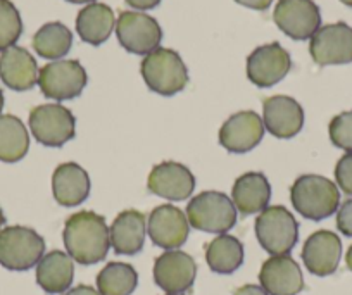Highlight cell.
<instances>
[{
  "mask_svg": "<svg viewBox=\"0 0 352 295\" xmlns=\"http://www.w3.org/2000/svg\"><path fill=\"white\" fill-rule=\"evenodd\" d=\"M63 240L71 259L83 266L104 261L111 249L106 219L94 211H80L69 216L64 225Z\"/></svg>",
  "mask_w": 352,
  "mask_h": 295,
  "instance_id": "obj_1",
  "label": "cell"
},
{
  "mask_svg": "<svg viewBox=\"0 0 352 295\" xmlns=\"http://www.w3.org/2000/svg\"><path fill=\"white\" fill-rule=\"evenodd\" d=\"M290 201L302 218L321 221L340 208V192L331 179L320 175H302L290 188Z\"/></svg>",
  "mask_w": 352,
  "mask_h": 295,
  "instance_id": "obj_2",
  "label": "cell"
},
{
  "mask_svg": "<svg viewBox=\"0 0 352 295\" xmlns=\"http://www.w3.org/2000/svg\"><path fill=\"white\" fill-rule=\"evenodd\" d=\"M140 73L145 85L162 97L176 95L188 83V71L180 54L162 47L144 57Z\"/></svg>",
  "mask_w": 352,
  "mask_h": 295,
  "instance_id": "obj_3",
  "label": "cell"
},
{
  "mask_svg": "<svg viewBox=\"0 0 352 295\" xmlns=\"http://www.w3.org/2000/svg\"><path fill=\"white\" fill-rule=\"evenodd\" d=\"M259 245L272 256H289L299 240V223L283 206H268L256 219Z\"/></svg>",
  "mask_w": 352,
  "mask_h": 295,
  "instance_id": "obj_4",
  "label": "cell"
},
{
  "mask_svg": "<svg viewBox=\"0 0 352 295\" xmlns=\"http://www.w3.org/2000/svg\"><path fill=\"white\" fill-rule=\"evenodd\" d=\"M187 219L192 228L223 235L236 223V208L228 195L221 192H202L187 206Z\"/></svg>",
  "mask_w": 352,
  "mask_h": 295,
  "instance_id": "obj_5",
  "label": "cell"
},
{
  "mask_svg": "<svg viewBox=\"0 0 352 295\" xmlns=\"http://www.w3.org/2000/svg\"><path fill=\"white\" fill-rule=\"evenodd\" d=\"M45 240L26 226L0 230V266L11 271H28L40 263Z\"/></svg>",
  "mask_w": 352,
  "mask_h": 295,
  "instance_id": "obj_6",
  "label": "cell"
},
{
  "mask_svg": "<svg viewBox=\"0 0 352 295\" xmlns=\"http://www.w3.org/2000/svg\"><path fill=\"white\" fill-rule=\"evenodd\" d=\"M30 130L38 144L63 147L76 135V120L60 104H43L30 113Z\"/></svg>",
  "mask_w": 352,
  "mask_h": 295,
  "instance_id": "obj_7",
  "label": "cell"
},
{
  "mask_svg": "<svg viewBox=\"0 0 352 295\" xmlns=\"http://www.w3.org/2000/svg\"><path fill=\"white\" fill-rule=\"evenodd\" d=\"M87 71L78 61H52L38 71V87L47 98L57 102L80 97L87 87Z\"/></svg>",
  "mask_w": 352,
  "mask_h": 295,
  "instance_id": "obj_8",
  "label": "cell"
},
{
  "mask_svg": "<svg viewBox=\"0 0 352 295\" xmlns=\"http://www.w3.org/2000/svg\"><path fill=\"white\" fill-rule=\"evenodd\" d=\"M116 35L121 47L135 56H148L162 42V28L152 16L124 11L116 21Z\"/></svg>",
  "mask_w": 352,
  "mask_h": 295,
  "instance_id": "obj_9",
  "label": "cell"
},
{
  "mask_svg": "<svg viewBox=\"0 0 352 295\" xmlns=\"http://www.w3.org/2000/svg\"><path fill=\"white\" fill-rule=\"evenodd\" d=\"M276 26L292 40H309L321 28L320 8L313 0H278L273 12Z\"/></svg>",
  "mask_w": 352,
  "mask_h": 295,
  "instance_id": "obj_10",
  "label": "cell"
},
{
  "mask_svg": "<svg viewBox=\"0 0 352 295\" xmlns=\"http://www.w3.org/2000/svg\"><path fill=\"white\" fill-rule=\"evenodd\" d=\"M197 276L194 257L184 250H166L154 263V281L169 295H184Z\"/></svg>",
  "mask_w": 352,
  "mask_h": 295,
  "instance_id": "obj_11",
  "label": "cell"
},
{
  "mask_svg": "<svg viewBox=\"0 0 352 295\" xmlns=\"http://www.w3.org/2000/svg\"><path fill=\"white\" fill-rule=\"evenodd\" d=\"M309 54L318 66L352 63V28L345 23L321 26L311 39Z\"/></svg>",
  "mask_w": 352,
  "mask_h": 295,
  "instance_id": "obj_12",
  "label": "cell"
},
{
  "mask_svg": "<svg viewBox=\"0 0 352 295\" xmlns=\"http://www.w3.org/2000/svg\"><path fill=\"white\" fill-rule=\"evenodd\" d=\"M292 67L290 54L278 42L257 47L247 57V78L259 88H270L280 83Z\"/></svg>",
  "mask_w": 352,
  "mask_h": 295,
  "instance_id": "obj_13",
  "label": "cell"
},
{
  "mask_svg": "<svg viewBox=\"0 0 352 295\" xmlns=\"http://www.w3.org/2000/svg\"><path fill=\"white\" fill-rule=\"evenodd\" d=\"M147 233L154 245L166 250H176L187 242L190 225L182 209L171 204H162L148 216Z\"/></svg>",
  "mask_w": 352,
  "mask_h": 295,
  "instance_id": "obj_14",
  "label": "cell"
},
{
  "mask_svg": "<svg viewBox=\"0 0 352 295\" xmlns=\"http://www.w3.org/2000/svg\"><path fill=\"white\" fill-rule=\"evenodd\" d=\"M264 123L254 111H240L223 123L219 144L232 154H245L256 149L264 137Z\"/></svg>",
  "mask_w": 352,
  "mask_h": 295,
  "instance_id": "obj_15",
  "label": "cell"
},
{
  "mask_svg": "<svg viewBox=\"0 0 352 295\" xmlns=\"http://www.w3.org/2000/svg\"><path fill=\"white\" fill-rule=\"evenodd\" d=\"M264 128L275 138L289 140L304 127V109L296 98L287 95L268 97L263 104Z\"/></svg>",
  "mask_w": 352,
  "mask_h": 295,
  "instance_id": "obj_16",
  "label": "cell"
},
{
  "mask_svg": "<svg viewBox=\"0 0 352 295\" xmlns=\"http://www.w3.org/2000/svg\"><path fill=\"white\" fill-rule=\"evenodd\" d=\"M147 188L168 201H185L195 188V178L187 166L166 161L154 166L147 178Z\"/></svg>",
  "mask_w": 352,
  "mask_h": 295,
  "instance_id": "obj_17",
  "label": "cell"
},
{
  "mask_svg": "<svg viewBox=\"0 0 352 295\" xmlns=\"http://www.w3.org/2000/svg\"><path fill=\"white\" fill-rule=\"evenodd\" d=\"M259 283L270 295H297L304 288V276L290 256H272L263 263Z\"/></svg>",
  "mask_w": 352,
  "mask_h": 295,
  "instance_id": "obj_18",
  "label": "cell"
},
{
  "mask_svg": "<svg viewBox=\"0 0 352 295\" xmlns=\"http://www.w3.org/2000/svg\"><path fill=\"white\" fill-rule=\"evenodd\" d=\"M342 257V242L338 235L320 230L306 240L302 247V263L316 276H330L337 271Z\"/></svg>",
  "mask_w": 352,
  "mask_h": 295,
  "instance_id": "obj_19",
  "label": "cell"
},
{
  "mask_svg": "<svg viewBox=\"0 0 352 295\" xmlns=\"http://www.w3.org/2000/svg\"><path fill=\"white\" fill-rule=\"evenodd\" d=\"M52 193L59 206L76 208L90 195V176L76 162H64L52 175Z\"/></svg>",
  "mask_w": 352,
  "mask_h": 295,
  "instance_id": "obj_20",
  "label": "cell"
},
{
  "mask_svg": "<svg viewBox=\"0 0 352 295\" xmlns=\"http://www.w3.org/2000/svg\"><path fill=\"white\" fill-rule=\"evenodd\" d=\"M0 80L16 91L32 90L38 83V66L32 54L23 47H9L0 56Z\"/></svg>",
  "mask_w": 352,
  "mask_h": 295,
  "instance_id": "obj_21",
  "label": "cell"
},
{
  "mask_svg": "<svg viewBox=\"0 0 352 295\" xmlns=\"http://www.w3.org/2000/svg\"><path fill=\"white\" fill-rule=\"evenodd\" d=\"M147 235V219L140 211L128 209L120 212L109 228L111 247L116 254L135 256L144 249Z\"/></svg>",
  "mask_w": 352,
  "mask_h": 295,
  "instance_id": "obj_22",
  "label": "cell"
},
{
  "mask_svg": "<svg viewBox=\"0 0 352 295\" xmlns=\"http://www.w3.org/2000/svg\"><path fill=\"white\" fill-rule=\"evenodd\" d=\"M272 185L263 173L250 171L239 176L232 190V201L242 215H256L268 208Z\"/></svg>",
  "mask_w": 352,
  "mask_h": 295,
  "instance_id": "obj_23",
  "label": "cell"
},
{
  "mask_svg": "<svg viewBox=\"0 0 352 295\" xmlns=\"http://www.w3.org/2000/svg\"><path fill=\"white\" fill-rule=\"evenodd\" d=\"M116 26V18L109 6L92 2L85 6L76 18V33L85 43L94 47L102 45L113 33Z\"/></svg>",
  "mask_w": 352,
  "mask_h": 295,
  "instance_id": "obj_24",
  "label": "cell"
},
{
  "mask_svg": "<svg viewBox=\"0 0 352 295\" xmlns=\"http://www.w3.org/2000/svg\"><path fill=\"white\" fill-rule=\"evenodd\" d=\"M74 278V264L67 252L52 250L36 264V283L47 294H64Z\"/></svg>",
  "mask_w": 352,
  "mask_h": 295,
  "instance_id": "obj_25",
  "label": "cell"
},
{
  "mask_svg": "<svg viewBox=\"0 0 352 295\" xmlns=\"http://www.w3.org/2000/svg\"><path fill=\"white\" fill-rule=\"evenodd\" d=\"M243 245L236 237L223 235L216 237L206 247V261L211 271L218 274H232L243 264Z\"/></svg>",
  "mask_w": 352,
  "mask_h": 295,
  "instance_id": "obj_26",
  "label": "cell"
},
{
  "mask_svg": "<svg viewBox=\"0 0 352 295\" xmlns=\"http://www.w3.org/2000/svg\"><path fill=\"white\" fill-rule=\"evenodd\" d=\"M30 149L28 130L19 118L12 114L0 116V161L18 162Z\"/></svg>",
  "mask_w": 352,
  "mask_h": 295,
  "instance_id": "obj_27",
  "label": "cell"
},
{
  "mask_svg": "<svg viewBox=\"0 0 352 295\" xmlns=\"http://www.w3.org/2000/svg\"><path fill=\"white\" fill-rule=\"evenodd\" d=\"M73 45V33L63 23H47L33 36V49L43 59L59 61Z\"/></svg>",
  "mask_w": 352,
  "mask_h": 295,
  "instance_id": "obj_28",
  "label": "cell"
},
{
  "mask_svg": "<svg viewBox=\"0 0 352 295\" xmlns=\"http://www.w3.org/2000/svg\"><path fill=\"white\" fill-rule=\"evenodd\" d=\"M138 285V273L128 263H109L97 274L100 295H131Z\"/></svg>",
  "mask_w": 352,
  "mask_h": 295,
  "instance_id": "obj_29",
  "label": "cell"
},
{
  "mask_svg": "<svg viewBox=\"0 0 352 295\" xmlns=\"http://www.w3.org/2000/svg\"><path fill=\"white\" fill-rule=\"evenodd\" d=\"M23 33V21L19 11L11 0H0V50L14 45Z\"/></svg>",
  "mask_w": 352,
  "mask_h": 295,
  "instance_id": "obj_30",
  "label": "cell"
},
{
  "mask_svg": "<svg viewBox=\"0 0 352 295\" xmlns=\"http://www.w3.org/2000/svg\"><path fill=\"white\" fill-rule=\"evenodd\" d=\"M330 140L335 147L352 152V111L337 114L328 127Z\"/></svg>",
  "mask_w": 352,
  "mask_h": 295,
  "instance_id": "obj_31",
  "label": "cell"
},
{
  "mask_svg": "<svg viewBox=\"0 0 352 295\" xmlns=\"http://www.w3.org/2000/svg\"><path fill=\"white\" fill-rule=\"evenodd\" d=\"M335 179L342 192L352 195V152H347L338 159L335 166Z\"/></svg>",
  "mask_w": 352,
  "mask_h": 295,
  "instance_id": "obj_32",
  "label": "cell"
},
{
  "mask_svg": "<svg viewBox=\"0 0 352 295\" xmlns=\"http://www.w3.org/2000/svg\"><path fill=\"white\" fill-rule=\"evenodd\" d=\"M337 228L342 235L352 237V199L345 201L337 211Z\"/></svg>",
  "mask_w": 352,
  "mask_h": 295,
  "instance_id": "obj_33",
  "label": "cell"
},
{
  "mask_svg": "<svg viewBox=\"0 0 352 295\" xmlns=\"http://www.w3.org/2000/svg\"><path fill=\"white\" fill-rule=\"evenodd\" d=\"M235 2L243 8L254 9V11H266L273 4V0H235Z\"/></svg>",
  "mask_w": 352,
  "mask_h": 295,
  "instance_id": "obj_34",
  "label": "cell"
},
{
  "mask_svg": "<svg viewBox=\"0 0 352 295\" xmlns=\"http://www.w3.org/2000/svg\"><path fill=\"white\" fill-rule=\"evenodd\" d=\"M162 0H126V4L130 8L138 9V11H147V9H154L161 4Z\"/></svg>",
  "mask_w": 352,
  "mask_h": 295,
  "instance_id": "obj_35",
  "label": "cell"
},
{
  "mask_svg": "<svg viewBox=\"0 0 352 295\" xmlns=\"http://www.w3.org/2000/svg\"><path fill=\"white\" fill-rule=\"evenodd\" d=\"M233 295H270L268 292L264 290L259 285H243V287L236 288Z\"/></svg>",
  "mask_w": 352,
  "mask_h": 295,
  "instance_id": "obj_36",
  "label": "cell"
},
{
  "mask_svg": "<svg viewBox=\"0 0 352 295\" xmlns=\"http://www.w3.org/2000/svg\"><path fill=\"white\" fill-rule=\"evenodd\" d=\"M64 295H100L99 290H96L94 287H88V285H78V287L69 288Z\"/></svg>",
  "mask_w": 352,
  "mask_h": 295,
  "instance_id": "obj_37",
  "label": "cell"
},
{
  "mask_svg": "<svg viewBox=\"0 0 352 295\" xmlns=\"http://www.w3.org/2000/svg\"><path fill=\"white\" fill-rule=\"evenodd\" d=\"M345 263H347V267H349V270L352 271V245L349 247V250H347V256H345Z\"/></svg>",
  "mask_w": 352,
  "mask_h": 295,
  "instance_id": "obj_38",
  "label": "cell"
},
{
  "mask_svg": "<svg viewBox=\"0 0 352 295\" xmlns=\"http://www.w3.org/2000/svg\"><path fill=\"white\" fill-rule=\"evenodd\" d=\"M71 4H92L94 0H67Z\"/></svg>",
  "mask_w": 352,
  "mask_h": 295,
  "instance_id": "obj_39",
  "label": "cell"
},
{
  "mask_svg": "<svg viewBox=\"0 0 352 295\" xmlns=\"http://www.w3.org/2000/svg\"><path fill=\"white\" fill-rule=\"evenodd\" d=\"M4 109V94H2V88H0V113Z\"/></svg>",
  "mask_w": 352,
  "mask_h": 295,
  "instance_id": "obj_40",
  "label": "cell"
},
{
  "mask_svg": "<svg viewBox=\"0 0 352 295\" xmlns=\"http://www.w3.org/2000/svg\"><path fill=\"white\" fill-rule=\"evenodd\" d=\"M4 223H6V216H4V212H2V209H0V230H2Z\"/></svg>",
  "mask_w": 352,
  "mask_h": 295,
  "instance_id": "obj_41",
  "label": "cell"
},
{
  "mask_svg": "<svg viewBox=\"0 0 352 295\" xmlns=\"http://www.w3.org/2000/svg\"><path fill=\"white\" fill-rule=\"evenodd\" d=\"M342 4H345V6H349V8H352V0H340Z\"/></svg>",
  "mask_w": 352,
  "mask_h": 295,
  "instance_id": "obj_42",
  "label": "cell"
},
{
  "mask_svg": "<svg viewBox=\"0 0 352 295\" xmlns=\"http://www.w3.org/2000/svg\"><path fill=\"white\" fill-rule=\"evenodd\" d=\"M168 295H169V294H168Z\"/></svg>",
  "mask_w": 352,
  "mask_h": 295,
  "instance_id": "obj_43",
  "label": "cell"
}]
</instances>
